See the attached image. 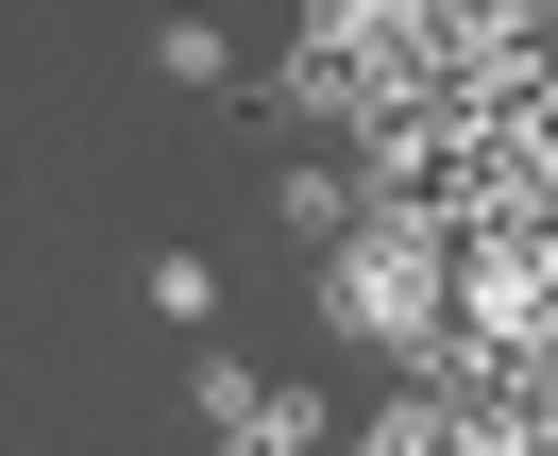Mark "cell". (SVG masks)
Returning a JSON list of instances; mask_svg holds the SVG:
<instances>
[{"label":"cell","instance_id":"obj_1","mask_svg":"<svg viewBox=\"0 0 558 456\" xmlns=\"http://www.w3.org/2000/svg\"><path fill=\"white\" fill-rule=\"evenodd\" d=\"M271 220H288V237H339V220H355V170H339V136H288V170H271Z\"/></svg>","mask_w":558,"mask_h":456},{"label":"cell","instance_id":"obj_2","mask_svg":"<svg viewBox=\"0 0 558 456\" xmlns=\"http://www.w3.org/2000/svg\"><path fill=\"white\" fill-rule=\"evenodd\" d=\"M153 69H170L186 102H238V35H220V17H153Z\"/></svg>","mask_w":558,"mask_h":456},{"label":"cell","instance_id":"obj_3","mask_svg":"<svg viewBox=\"0 0 558 456\" xmlns=\"http://www.w3.org/2000/svg\"><path fill=\"white\" fill-rule=\"evenodd\" d=\"M254 389H271V372H254V355H186V422H204V440H254Z\"/></svg>","mask_w":558,"mask_h":456},{"label":"cell","instance_id":"obj_4","mask_svg":"<svg viewBox=\"0 0 558 456\" xmlns=\"http://www.w3.org/2000/svg\"><path fill=\"white\" fill-rule=\"evenodd\" d=\"M322 440H339L322 389H254V456H322Z\"/></svg>","mask_w":558,"mask_h":456},{"label":"cell","instance_id":"obj_5","mask_svg":"<svg viewBox=\"0 0 558 456\" xmlns=\"http://www.w3.org/2000/svg\"><path fill=\"white\" fill-rule=\"evenodd\" d=\"M136 305H153V321H220V254H153Z\"/></svg>","mask_w":558,"mask_h":456}]
</instances>
